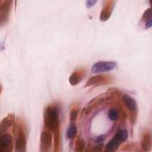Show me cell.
Masks as SVG:
<instances>
[{"instance_id":"1","label":"cell","mask_w":152,"mask_h":152,"mask_svg":"<svg viewBox=\"0 0 152 152\" xmlns=\"http://www.w3.org/2000/svg\"><path fill=\"white\" fill-rule=\"evenodd\" d=\"M44 124L45 127L54 134L59 132V119L56 107L52 106L46 107L44 113Z\"/></svg>"},{"instance_id":"2","label":"cell","mask_w":152,"mask_h":152,"mask_svg":"<svg viewBox=\"0 0 152 152\" xmlns=\"http://www.w3.org/2000/svg\"><path fill=\"white\" fill-rule=\"evenodd\" d=\"M117 63L115 61H99L93 65L91 71L93 73L107 72L115 69Z\"/></svg>"},{"instance_id":"3","label":"cell","mask_w":152,"mask_h":152,"mask_svg":"<svg viewBox=\"0 0 152 152\" xmlns=\"http://www.w3.org/2000/svg\"><path fill=\"white\" fill-rule=\"evenodd\" d=\"M53 136L49 131H43L40 135V148L42 151H49L52 144Z\"/></svg>"},{"instance_id":"4","label":"cell","mask_w":152,"mask_h":152,"mask_svg":"<svg viewBox=\"0 0 152 152\" xmlns=\"http://www.w3.org/2000/svg\"><path fill=\"white\" fill-rule=\"evenodd\" d=\"M110 81V78L108 75H98L93 76L88 79L86 83V86H100L109 83Z\"/></svg>"},{"instance_id":"5","label":"cell","mask_w":152,"mask_h":152,"mask_svg":"<svg viewBox=\"0 0 152 152\" xmlns=\"http://www.w3.org/2000/svg\"><path fill=\"white\" fill-rule=\"evenodd\" d=\"M12 145V138L8 134L4 133L0 137V151L1 152L10 151Z\"/></svg>"},{"instance_id":"6","label":"cell","mask_w":152,"mask_h":152,"mask_svg":"<svg viewBox=\"0 0 152 152\" xmlns=\"http://www.w3.org/2000/svg\"><path fill=\"white\" fill-rule=\"evenodd\" d=\"M15 148L17 151L24 152L26 148V138L23 131H20L15 143Z\"/></svg>"},{"instance_id":"7","label":"cell","mask_w":152,"mask_h":152,"mask_svg":"<svg viewBox=\"0 0 152 152\" xmlns=\"http://www.w3.org/2000/svg\"><path fill=\"white\" fill-rule=\"evenodd\" d=\"M11 1H4L1 5V23L3 22L5 23V21L8 19L9 11L11 6Z\"/></svg>"},{"instance_id":"8","label":"cell","mask_w":152,"mask_h":152,"mask_svg":"<svg viewBox=\"0 0 152 152\" xmlns=\"http://www.w3.org/2000/svg\"><path fill=\"white\" fill-rule=\"evenodd\" d=\"M151 144H152V139H151V134L150 131L147 130L143 134L142 137L141 145L142 148L144 151H150L151 148Z\"/></svg>"},{"instance_id":"9","label":"cell","mask_w":152,"mask_h":152,"mask_svg":"<svg viewBox=\"0 0 152 152\" xmlns=\"http://www.w3.org/2000/svg\"><path fill=\"white\" fill-rule=\"evenodd\" d=\"M122 100L125 106L130 110L131 112H137V105L134 99L129 96L124 95L122 97Z\"/></svg>"},{"instance_id":"10","label":"cell","mask_w":152,"mask_h":152,"mask_svg":"<svg viewBox=\"0 0 152 152\" xmlns=\"http://www.w3.org/2000/svg\"><path fill=\"white\" fill-rule=\"evenodd\" d=\"M107 3L103 8L100 14V18L102 21L107 20L110 17L113 10V1H107Z\"/></svg>"},{"instance_id":"11","label":"cell","mask_w":152,"mask_h":152,"mask_svg":"<svg viewBox=\"0 0 152 152\" xmlns=\"http://www.w3.org/2000/svg\"><path fill=\"white\" fill-rule=\"evenodd\" d=\"M122 141L118 138V137L115 135L112 139H111L105 146V151H116Z\"/></svg>"},{"instance_id":"12","label":"cell","mask_w":152,"mask_h":152,"mask_svg":"<svg viewBox=\"0 0 152 152\" xmlns=\"http://www.w3.org/2000/svg\"><path fill=\"white\" fill-rule=\"evenodd\" d=\"M84 73L81 71H77L74 72L69 78V82L72 86L78 84L82 80Z\"/></svg>"},{"instance_id":"13","label":"cell","mask_w":152,"mask_h":152,"mask_svg":"<svg viewBox=\"0 0 152 152\" xmlns=\"http://www.w3.org/2000/svg\"><path fill=\"white\" fill-rule=\"evenodd\" d=\"M151 15H152V12H151V8L147 9L142 15V20L144 22L145 28H148L151 27V25H152Z\"/></svg>"},{"instance_id":"14","label":"cell","mask_w":152,"mask_h":152,"mask_svg":"<svg viewBox=\"0 0 152 152\" xmlns=\"http://www.w3.org/2000/svg\"><path fill=\"white\" fill-rule=\"evenodd\" d=\"M12 125L11 119L7 116L4 118L1 122L0 124V132H3L5 131L9 127H10Z\"/></svg>"},{"instance_id":"15","label":"cell","mask_w":152,"mask_h":152,"mask_svg":"<svg viewBox=\"0 0 152 152\" xmlns=\"http://www.w3.org/2000/svg\"><path fill=\"white\" fill-rule=\"evenodd\" d=\"M86 147V142L84 140L80 137H78L75 143V150L78 152L83 151Z\"/></svg>"},{"instance_id":"16","label":"cell","mask_w":152,"mask_h":152,"mask_svg":"<svg viewBox=\"0 0 152 152\" xmlns=\"http://www.w3.org/2000/svg\"><path fill=\"white\" fill-rule=\"evenodd\" d=\"M77 132V126L74 124H71L69 125L67 131V137L69 139H73L75 138Z\"/></svg>"},{"instance_id":"17","label":"cell","mask_w":152,"mask_h":152,"mask_svg":"<svg viewBox=\"0 0 152 152\" xmlns=\"http://www.w3.org/2000/svg\"><path fill=\"white\" fill-rule=\"evenodd\" d=\"M115 135L117 136L118 138L122 142L126 140L128 138V132L125 129H121L116 132Z\"/></svg>"},{"instance_id":"18","label":"cell","mask_w":152,"mask_h":152,"mask_svg":"<svg viewBox=\"0 0 152 152\" xmlns=\"http://www.w3.org/2000/svg\"><path fill=\"white\" fill-rule=\"evenodd\" d=\"M118 112L115 108H112L108 111V117L111 121H116L118 118Z\"/></svg>"},{"instance_id":"19","label":"cell","mask_w":152,"mask_h":152,"mask_svg":"<svg viewBox=\"0 0 152 152\" xmlns=\"http://www.w3.org/2000/svg\"><path fill=\"white\" fill-rule=\"evenodd\" d=\"M78 113V109H72L69 114V117H70V120L71 121H74L76 120L77 115Z\"/></svg>"},{"instance_id":"20","label":"cell","mask_w":152,"mask_h":152,"mask_svg":"<svg viewBox=\"0 0 152 152\" xmlns=\"http://www.w3.org/2000/svg\"><path fill=\"white\" fill-rule=\"evenodd\" d=\"M104 147V145L102 144H100L99 145L93 147V148L91 150V151H101L103 150V148Z\"/></svg>"},{"instance_id":"21","label":"cell","mask_w":152,"mask_h":152,"mask_svg":"<svg viewBox=\"0 0 152 152\" xmlns=\"http://www.w3.org/2000/svg\"><path fill=\"white\" fill-rule=\"evenodd\" d=\"M96 2H97V1H87L86 2V4H87L86 5L87 7L90 8V7H93L96 4Z\"/></svg>"},{"instance_id":"22","label":"cell","mask_w":152,"mask_h":152,"mask_svg":"<svg viewBox=\"0 0 152 152\" xmlns=\"http://www.w3.org/2000/svg\"><path fill=\"white\" fill-rule=\"evenodd\" d=\"M104 140V136L103 135H100L97 137L96 139V142H102Z\"/></svg>"}]
</instances>
